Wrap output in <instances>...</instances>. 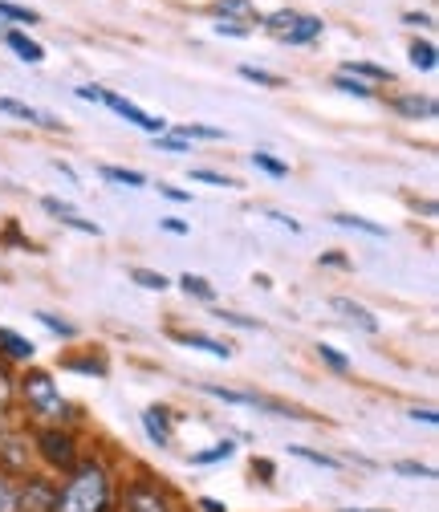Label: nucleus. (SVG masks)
<instances>
[{
    "instance_id": "obj_1",
    "label": "nucleus",
    "mask_w": 439,
    "mask_h": 512,
    "mask_svg": "<svg viewBox=\"0 0 439 512\" xmlns=\"http://www.w3.org/2000/svg\"><path fill=\"white\" fill-rule=\"evenodd\" d=\"M118 500V472L102 452L78 460L74 472L57 480L53 512H114Z\"/></svg>"
},
{
    "instance_id": "obj_2",
    "label": "nucleus",
    "mask_w": 439,
    "mask_h": 512,
    "mask_svg": "<svg viewBox=\"0 0 439 512\" xmlns=\"http://www.w3.org/2000/svg\"><path fill=\"white\" fill-rule=\"evenodd\" d=\"M17 399L25 403V411L33 415V423H57V427H74L82 423L78 407L61 395V387L53 382L49 370H37L29 366L21 378H17Z\"/></svg>"
},
{
    "instance_id": "obj_3",
    "label": "nucleus",
    "mask_w": 439,
    "mask_h": 512,
    "mask_svg": "<svg viewBox=\"0 0 439 512\" xmlns=\"http://www.w3.org/2000/svg\"><path fill=\"white\" fill-rule=\"evenodd\" d=\"M29 452H33V460L41 464V472L53 476V480H61L66 472H74L78 460L86 456L82 443H78V435H74V427H57V423H33V431H29Z\"/></svg>"
},
{
    "instance_id": "obj_4",
    "label": "nucleus",
    "mask_w": 439,
    "mask_h": 512,
    "mask_svg": "<svg viewBox=\"0 0 439 512\" xmlns=\"http://www.w3.org/2000/svg\"><path fill=\"white\" fill-rule=\"evenodd\" d=\"M114 512H183V504L167 480H159L151 472H135L131 480L118 484Z\"/></svg>"
},
{
    "instance_id": "obj_5",
    "label": "nucleus",
    "mask_w": 439,
    "mask_h": 512,
    "mask_svg": "<svg viewBox=\"0 0 439 512\" xmlns=\"http://www.w3.org/2000/svg\"><path fill=\"white\" fill-rule=\"evenodd\" d=\"M261 25L281 41V45H313L326 33V21L313 13H297V9H277L269 17H261Z\"/></svg>"
},
{
    "instance_id": "obj_6",
    "label": "nucleus",
    "mask_w": 439,
    "mask_h": 512,
    "mask_svg": "<svg viewBox=\"0 0 439 512\" xmlns=\"http://www.w3.org/2000/svg\"><path fill=\"white\" fill-rule=\"evenodd\" d=\"M53 496H57V480L45 472H25L17 476V504L21 512H53Z\"/></svg>"
},
{
    "instance_id": "obj_7",
    "label": "nucleus",
    "mask_w": 439,
    "mask_h": 512,
    "mask_svg": "<svg viewBox=\"0 0 439 512\" xmlns=\"http://www.w3.org/2000/svg\"><path fill=\"white\" fill-rule=\"evenodd\" d=\"M102 106H106V110H114L118 118H127L131 126H139V131H147L151 139H155V135H167V118L147 114L143 106H135L131 98H122V94H114V90H102Z\"/></svg>"
},
{
    "instance_id": "obj_8",
    "label": "nucleus",
    "mask_w": 439,
    "mask_h": 512,
    "mask_svg": "<svg viewBox=\"0 0 439 512\" xmlns=\"http://www.w3.org/2000/svg\"><path fill=\"white\" fill-rule=\"evenodd\" d=\"M33 452H29V435L25 431H0V472H9V476H25L33 472L29 468Z\"/></svg>"
},
{
    "instance_id": "obj_9",
    "label": "nucleus",
    "mask_w": 439,
    "mask_h": 512,
    "mask_svg": "<svg viewBox=\"0 0 439 512\" xmlns=\"http://www.w3.org/2000/svg\"><path fill=\"white\" fill-rule=\"evenodd\" d=\"M143 435L151 439V447H159V452H167V447H171V439H175V419L179 415H171L163 403H151L143 415Z\"/></svg>"
},
{
    "instance_id": "obj_10",
    "label": "nucleus",
    "mask_w": 439,
    "mask_h": 512,
    "mask_svg": "<svg viewBox=\"0 0 439 512\" xmlns=\"http://www.w3.org/2000/svg\"><path fill=\"white\" fill-rule=\"evenodd\" d=\"M37 358V346L13 330V326H0V362H9V366H29Z\"/></svg>"
},
{
    "instance_id": "obj_11",
    "label": "nucleus",
    "mask_w": 439,
    "mask_h": 512,
    "mask_svg": "<svg viewBox=\"0 0 439 512\" xmlns=\"http://www.w3.org/2000/svg\"><path fill=\"white\" fill-rule=\"evenodd\" d=\"M387 106H391L399 118H407V122H419V118H435V114H439V106H435L431 94H395Z\"/></svg>"
},
{
    "instance_id": "obj_12",
    "label": "nucleus",
    "mask_w": 439,
    "mask_h": 512,
    "mask_svg": "<svg viewBox=\"0 0 439 512\" xmlns=\"http://www.w3.org/2000/svg\"><path fill=\"white\" fill-rule=\"evenodd\" d=\"M41 208L53 216V220H61V224H66V228H74V232H86V236H102V228L94 224V220H86V216H78L66 200H57V196H45L41 200Z\"/></svg>"
},
{
    "instance_id": "obj_13",
    "label": "nucleus",
    "mask_w": 439,
    "mask_h": 512,
    "mask_svg": "<svg viewBox=\"0 0 439 512\" xmlns=\"http://www.w3.org/2000/svg\"><path fill=\"white\" fill-rule=\"evenodd\" d=\"M0 114H13V118H21V122L45 126V131H61V122H57L53 114H45V110H37V106H25V102H17V98H0Z\"/></svg>"
},
{
    "instance_id": "obj_14",
    "label": "nucleus",
    "mask_w": 439,
    "mask_h": 512,
    "mask_svg": "<svg viewBox=\"0 0 439 512\" xmlns=\"http://www.w3.org/2000/svg\"><path fill=\"white\" fill-rule=\"evenodd\" d=\"M350 326H358V330H366V334H379V317H374L366 305H358V301H350V297H334L330 301Z\"/></svg>"
},
{
    "instance_id": "obj_15",
    "label": "nucleus",
    "mask_w": 439,
    "mask_h": 512,
    "mask_svg": "<svg viewBox=\"0 0 439 512\" xmlns=\"http://www.w3.org/2000/svg\"><path fill=\"white\" fill-rule=\"evenodd\" d=\"M212 13H216L220 21H236V25H253V21H261V13H257L253 0H216Z\"/></svg>"
},
{
    "instance_id": "obj_16",
    "label": "nucleus",
    "mask_w": 439,
    "mask_h": 512,
    "mask_svg": "<svg viewBox=\"0 0 439 512\" xmlns=\"http://www.w3.org/2000/svg\"><path fill=\"white\" fill-rule=\"evenodd\" d=\"M5 45H9L21 61H29V66H41V61H45L41 41H33V37H29V33H21V29H9V33H5Z\"/></svg>"
},
{
    "instance_id": "obj_17",
    "label": "nucleus",
    "mask_w": 439,
    "mask_h": 512,
    "mask_svg": "<svg viewBox=\"0 0 439 512\" xmlns=\"http://www.w3.org/2000/svg\"><path fill=\"white\" fill-rule=\"evenodd\" d=\"M232 456H236V439H216L212 447H204V452L187 456V464H192V468H212V464H224Z\"/></svg>"
},
{
    "instance_id": "obj_18",
    "label": "nucleus",
    "mask_w": 439,
    "mask_h": 512,
    "mask_svg": "<svg viewBox=\"0 0 439 512\" xmlns=\"http://www.w3.org/2000/svg\"><path fill=\"white\" fill-rule=\"evenodd\" d=\"M338 74H350V78H358V82H395V74L387 70V66H374V61H346V66L338 70Z\"/></svg>"
},
{
    "instance_id": "obj_19",
    "label": "nucleus",
    "mask_w": 439,
    "mask_h": 512,
    "mask_svg": "<svg viewBox=\"0 0 439 512\" xmlns=\"http://www.w3.org/2000/svg\"><path fill=\"white\" fill-rule=\"evenodd\" d=\"M179 346H192V350H204L212 358H232V346L220 342V338H208V334H171Z\"/></svg>"
},
{
    "instance_id": "obj_20",
    "label": "nucleus",
    "mask_w": 439,
    "mask_h": 512,
    "mask_svg": "<svg viewBox=\"0 0 439 512\" xmlns=\"http://www.w3.org/2000/svg\"><path fill=\"white\" fill-rule=\"evenodd\" d=\"M33 317H37V322H41V326H45L49 334H57V338H66V342H74V338L82 334V330H78L74 322H66V317H57V313H49V309H37Z\"/></svg>"
},
{
    "instance_id": "obj_21",
    "label": "nucleus",
    "mask_w": 439,
    "mask_h": 512,
    "mask_svg": "<svg viewBox=\"0 0 439 512\" xmlns=\"http://www.w3.org/2000/svg\"><path fill=\"white\" fill-rule=\"evenodd\" d=\"M289 456H297V460H305V464H313V468H326V472H338V468H342L338 456L313 452V447H301V443H289Z\"/></svg>"
},
{
    "instance_id": "obj_22",
    "label": "nucleus",
    "mask_w": 439,
    "mask_h": 512,
    "mask_svg": "<svg viewBox=\"0 0 439 512\" xmlns=\"http://www.w3.org/2000/svg\"><path fill=\"white\" fill-rule=\"evenodd\" d=\"M334 224H338V228L366 232V236H374V240H383V236H387V228H383V224H374V220H366V216H354V212H338V216H334Z\"/></svg>"
},
{
    "instance_id": "obj_23",
    "label": "nucleus",
    "mask_w": 439,
    "mask_h": 512,
    "mask_svg": "<svg viewBox=\"0 0 439 512\" xmlns=\"http://www.w3.org/2000/svg\"><path fill=\"white\" fill-rule=\"evenodd\" d=\"M179 139H187V143H192V139H204V143H224L228 135L220 131V126H200V122H187V126H179V131H175Z\"/></svg>"
},
{
    "instance_id": "obj_24",
    "label": "nucleus",
    "mask_w": 439,
    "mask_h": 512,
    "mask_svg": "<svg viewBox=\"0 0 439 512\" xmlns=\"http://www.w3.org/2000/svg\"><path fill=\"white\" fill-rule=\"evenodd\" d=\"M102 179H110V183H122V187H147V175L143 171H135V167H102Z\"/></svg>"
},
{
    "instance_id": "obj_25",
    "label": "nucleus",
    "mask_w": 439,
    "mask_h": 512,
    "mask_svg": "<svg viewBox=\"0 0 439 512\" xmlns=\"http://www.w3.org/2000/svg\"><path fill=\"white\" fill-rule=\"evenodd\" d=\"M407 53H411V66H415V70H423V74L435 70V45H431V41H411Z\"/></svg>"
},
{
    "instance_id": "obj_26",
    "label": "nucleus",
    "mask_w": 439,
    "mask_h": 512,
    "mask_svg": "<svg viewBox=\"0 0 439 512\" xmlns=\"http://www.w3.org/2000/svg\"><path fill=\"white\" fill-rule=\"evenodd\" d=\"M179 289L187 293V297H200V301H216V289L204 281V277H196V273H183L179 277Z\"/></svg>"
},
{
    "instance_id": "obj_27",
    "label": "nucleus",
    "mask_w": 439,
    "mask_h": 512,
    "mask_svg": "<svg viewBox=\"0 0 439 512\" xmlns=\"http://www.w3.org/2000/svg\"><path fill=\"white\" fill-rule=\"evenodd\" d=\"M253 167L265 171V175H273V179H285L289 175V163L285 159H273L269 151H253Z\"/></svg>"
},
{
    "instance_id": "obj_28",
    "label": "nucleus",
    "mask_w": 439,
    "mask_h": 512,
    "mask_svg": "<svg viewBox=\"0 0 439 512\" xmlns=\"http://www.w3.org/2000/svg\"><path fill=\"white\" fill-rule=\"evenodd\" d=\"M0 512H21L17 504V476L0 472Z\"/></svg>"
},
{
    "instance_id": "obj_29",
    "label": "nucleus",
    "mask_w": 439,
    "mask_h": 512,
    "mask_svg": "<svg viewBox=\"0 0 439 512\" xmlns=\"http://www.w3.org/2000/svg\"><path fill=\"white\" fill-rule=\"evenodd\" d=\"M330 86L342 90V94H354V98H374V86H366V82H358V78H350V74H334Z\"/></svg>"
},
{
    "instance_id": "obj_30",
    "label": "nucleus",
    "mask_w": 439,
    "mask_h": 512,
    "mask_svg": "<svg viewBox=\"0 0 439 512\" xmlns=\"http://www.w3.org/2000/svg\"><path fill=\"white\" fill-rule=\"evenodd\" d=\"M131 281H135V285H143V289H151V293L171 289V281H167L163 273H155V269H131Z\"/></svg>"
},
{
    "instance_id": "obj_31",
    "label": "nucleus",
    "mask_w": 439,
    "mask_h": 512,
    "mask_svg": "<svg viewBox=\"0 0 439 512\" xmlns=\"http://www.w3.org/2000/svg\"><path fill=\"white\" fill-rule=\"evenodd\" d=\"M61 366H66V370H78V374H94V378H106V358H66V362H61Z\"/></svg>"
},
{
    "instance_id": "obj_32",
    "label": "nucleus",
    "mask_w": 439,
    "mask_h": 512,
    "mask_svg": "<svg viewBox=\"0 0 439 512\" xmlns=\"http://www.w3.org/2000/svg\"><path fill=\"white\" fill-rule=\"evenodd\" d=\"M0 17H5V21H21V25H37V21H41L33 9L13 5V0H0Z\"/></svg>"
},
{
    "instance_id": "obj_33",
    "label": "nucleus",
    "mask_w": 439,
    "mask_h": 512,
    "mask_svg": "<svg viewBox=\"0 0 439 512\" xmlns=\"http://www.w3.org/2000/svg\"><path fill=\"white\" fill-rule=\"evenodd\" d=\"M318 358H322L334 374H346V370H350V358H346L338 346H326V342H322V346H318Z\"/></svg>"
},
{
    "instance_id": "obj_34",
    "label": "nucleus",
    "mask_w": 439,
    "mask_h": 512,
    "mask_svg": "<svg viewBox=\"0 0 439 512\" xmlns=\"http://www.w3.org/2000/svg\"><path fill=\"white\" fill-rule=\"evenodd\" d=\"M216 317H220L224 326H236V330H261L257 317H244V313H236V309H216Z\"/></svg>"
},
{
    "instance_id": "obj_35",
    "label": "nucleus",
    "mask_w": 439,
    "mask_h": 512,
    "mask_svg": "<svg viewBox=\"0 0 439 512\" xmlns=\"http://www.w3.org/2000/svg\"><path fill=\"white\" fill-rule=\"evenodd\" d=\"M240 78H244V82H257V86H265V90H277V86H281V78H277V74L257 70V66H240Z\"/></svg>"
},
{
    "instance_id": "obj_36",
    "label": "nucleus",
    "mask_w": 439,
    "mask_h": 512,
    "mask_svg": "<svg viewBox=\"0 0 439 512\" xmlns=\"http://www.w3.org/2000/svg\"><path fill=\"white\" fill-rule=\"evenodd\" d=\"M399 476H419V480H435V468L431 464H419V460H399L395 464Z\"/></svg>"
},
{
    "instance_id": "obj_37",
    "label": "nucleus",
    "mask_w": 439,
    "mask_h": 512,
    "mask_svg": "<svg viewBox=\"0 0 439 512\" xmlns=\"http://www.w3.org/2000/svg\"><path fill=\"white\" fill-rule=\"evenodd\" d=\"M155 151H167V155H187V139H179V135H155Z\"/></svg>"
},
{
    "instance_id": "obj_38",
    "label": "nucleus",
    "mask_w": 439,
    "mask_h": 512,
    "mask_svg": "<svg viewBox=\"0 0 439 512\" xmlns=\"http://www.w3.org/2000/svg\"><path fill=\"white\" fill-rule=\"evenodd\" d=\"M192 179H196V183H216V187H236L232 175H220V171H208V167H196Z\"/></svg>"
},
{
    "instance_id": "obj_39",
    "label": "nucleus",
    "mask_w": 439,
    "mask_h": 512,
    "mask_svg": "<svg viewBox=\"0 0 439 512\" xmlns=\"http://www.w3.org/2000/svg\"><path fill=\"white\" fill-rule=\"evenodd\" d=\"M216 33H220V37H248L253 29H248V25H236V21H216Z\"/></svg>"
},
{
    "instance_id": "obj_40",
    "label": "nucleus",
    "mask_w": 439,
    "mask_h": 512,
    "mask_svg": "<svg viewBox=\"0 0 439 512\" xmlns=\"http://www.w3.org/2000/svg\"><path fill=\"white\" fill-rule=\"evenodd\" d=\"M159 228H163V232H171V236H187V232H192V228H187L179 216H163V220H159Z\"/></svg>"
},
{
    "instance_id": "obj_41",
    "label": "nucleus",
    "mask_w": 439,
    "mask_h": 512,
    "mask_svg": "<svg viewBox=\"0 0 439 512\" xmlns=\"http://www.w3.org/2000/svg\"><path fill=\"white\" fill-rule=\"evenodd\" d=\"M253 476H265V484H273L277 464H273V460H253Z\"/></svg>"
},
{
    "instance_id": "obj_42",
    "label": "nucleus",
    "mask_w": 439,
    "mask_h": 512,
    "mask_svg": "<svg viewBox=\"0 0 439 512\" xmlns=\"http://www.w3.org/2000/svg\"><path fill=\"white\" fill-rule=\"evenodd\" d=\"M196 512H228V504L216 500V496H200V500H196Z\"/></svg>"
},
{
    "instance_id": "obj_43",
    "label": "nucleus",
    "mask_w": 439,
    "mask_h": 512,
    "mask_svg": "<svg viewBox=\"0 0 439 512\" xmlns=\"http://www.w3.org/2000/svg\"><path fill=\"white\" fill-rule=\"evenodd\" d=\"M159 191L171 204H192V191H183V187H159Z\"/></svg>"
},
{
    "instance_id": "obj_44",
    "label": "nucleus",
    "mask_w": 439,
    "mask_h": 512,
    "mask_svg": "<svg viewBox=\"0 0 439 512\" xmlns=\"http://www.w3.org/2000/svg\"><path fill=\"white\" fill-rule=\"evenodd\" d=\"M411 419H415V423H427V427H435V423H439L435 407H415V411H411Z\"/></svg>"
},
{
    "instance_id": "obj_45",
    "label": "nucleus",
    "mask_w": 439,
    "mask_h": 512,
    "mask_svg": "<svg viewBox=\"0 0 439 512\" xmlns=\"http://www.w3.org/2000/svg\"><path fill=\"white\" fill-rule=\"evenodd\" d=\"M322 265L326 269H350V261H346L342 252H322Z\"/></svg>"
},
{
    "instance_id": "obj_46",
    "label": "nucleus",
    "mask_w": 439,
    "mask_h": 512,
    "mask_svg": "<svg viewBox=\"0 0 439 512\" xmlns=\"http://www.w3.org/2000/svg\"><path fill=\"white\" fill-rule=\"evenodd\" d=\"M269 220H277L281 228H289V232H301V224L293 220V216H285V212H277V208H269Z\"/></svg>"
},
{
    "instance_id": "obj_47",
    "label": "nucleus",
    "mask_w": 439,
    "mask_h": 512,
    "mask_svg": "<svg viewBox=\"0 0 439 512\" xmlns=\"http://www.w3.org/2000/svg\"><path fill=\"white\" fill-rule=\"evenodd\" d=\"M74 94H78L82 102H102V86H78Z\"/></svg>"
},
{
    "instance_id": "obj_48",
    "label": "nucleus",
    "mask_w": 439,
    "mask_h": 512,
    "mask_svg": "<svg viewBox=\"0 0 439 512\" xmlns=\"http://www.w3.org/2000/svg\"><path fill=\"white\" fill-rule=\"evenodd\" d=\"M403 21H407V25H419V29H427V25H431V17H427V13H407Z\"/></svg>"
},
{
    "instance_id": "obj_49",
    "label": "nucleus",
    "mask_w": 439,
    "mask_h": 512,
    "mask_svg": "<svg viewBox=\"0 0 439 512\" xmlns=\"http://www.w3.org/2000/svg\"><path fill=\"white\" fill-rule=\"evenodd\" d=\"M338 512H387V508H338Z\"/></svg>"
}]
</instances>
